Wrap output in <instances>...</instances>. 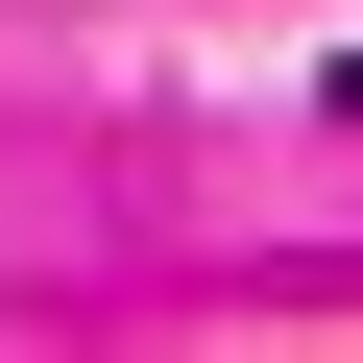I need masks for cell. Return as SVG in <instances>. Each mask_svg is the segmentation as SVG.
I'll return each mask as SVG.
<instances>
[{
	"label": "cell",
	"instance_id": "obj_1",
	"mask_svg": "<svg viewBox=\"0 0 363 363\" xmlns=\"http://www.w3.org/2000/svg\"><path fill=\"white\" fill-rule=\"evenodd\" d=\"M339 97H363V73H339Z\"/></svg>",
	"mask_w": 363,
	"mask_h": 363
}]
</instances>
